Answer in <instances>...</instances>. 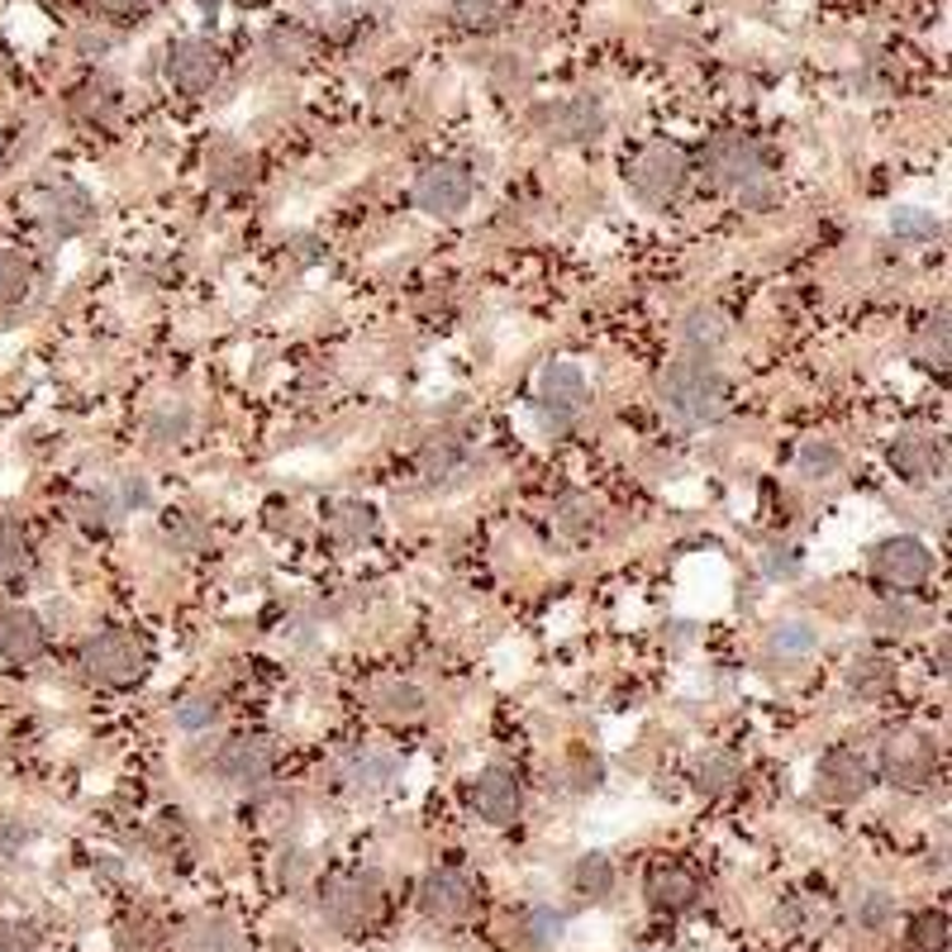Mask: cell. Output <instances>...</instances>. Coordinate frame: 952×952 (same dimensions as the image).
<instances>
[{"label":"cell","mask_w":952,"mask_h":952,"mask_svg":"<svg viewBox=\"0 0 952 952\" xmlns=\"http://www.w3.org/2000/svg\"><path fill=\"white\" fill-rule=\"evenodd\" d=\"M214 767L229 786L239 790H257L272 776V748L263 739H234L220 748V757H214Z\"/></svg>","instance_id":"cell-11"},{"label":"cell","mask_w":952,"mask_h":952,"mask_svg":"<svg viewBox=\"0 0 952 952\" xmlns=\"http://www.w3.org/2000/svg\"><path fill=\"white\" fill-rule=\"evenodd\" d=\"M890 229H896V239H919V243L943 234L939 214H933V210H919V206H905V210L890 214Z\"/></svg>","instance_id":"cell-25"},{"label":"cell","mask_w":952,"mask_h":952,"mask_svg":"<svg viewBox=\"0 0 952 952\" xmlns=\"http://www.w3.org/2000/svg\"><path fill=\"white\" fill-rule=\"evenodd\" d=\"M886 772L905 786H925L933 776V748L925 739H890L886 743Z\"/></svg>","instance_id":"cell-18"},{"label":"cell","mask_w":952,"mask_h":952,"mask_svg":"<svg viewBox=\"0 0 952 952\" xmlns=\"http://www.w3.org/2000/svg\"><path fill=\"white\" fill-rule=\"evenodd\" d=\"M910 939H915L919 952H943L948 948V915L943 910H925V915L915 919Z\"/></svg>","instance_id":"cell-28"},{"label":"cell","mask_w":952,"mask_h":952,"mask_svg":"<svg viewBox=\"0 0 952 952\" xmlns=\"http://www.w3.org/2000/svg\"><path fill=\"white\" fill-rule=\"evenodd\" d=\"M357 776H363L367 786H386L396 776V757L391 753H377V757H363L357 762Z\"/></svg>","instance_id":"cell-40"},{"label":"cell","mask_w":952,"mask_h":952,"mask_svg":"<svg viewBox=\"0 0 952 952\" xmlns=\"http://www.w3.org/2000/svg\"><path fill=\"white\" fill-rule=\"evenodd\" d=\"M148 500H153L148 481H143V476H124V481H120V505H124V510H143Z\"/></svg>","instance_id":"cell-41"},{"label":"cell","mask_w":952,"mask_h":952,"mask_svg":"<svg viewBox=\"0 0 952 952\" xmlns=\"http://www.w3.org/2000/svg\"><path fill=\"white\" fill-rule=\"evenodd\" d=\"M339 533L348 543L367 539V533H372V510H367V505H343V510H339Z\"/></svg>","instance_id":"cell-39"},{"label":"cell","mask_w":952,"mask_h":952,"mask_svg":"<svg viewBox=\"0 0 952 952\" xmlns=\"http://www.w3.org/2000/svg\"><path fill=\"white\" fill-rule=\"evenodd\" d=\"M562 925H567V919H562L557 910H533L529 915V943L533 948H553L562 939Z\"/></svg>","instance_id":"cell-36"},{"label":"cell","mask_w":952,"mask_h":952,"mask_svg":"<svg viewBox=\"0 0 952 952\" xmlns=\"http://www.w3.org/2000/svg\"><path fill=\"white\" fill-rule=\"evenodd\" d=\"M424 710V696L414 686H391V690H381V715H391V719H414Z\"/></svg>","instance_id":"cell-33"},{"label":"cell","mask_w":952,"mask_h":952,"mask_svg":"<svg viewBox=\"0 0 952 952\" xmlns=\"http://www.w3.org/2000/svg\"><path fill=\"white\" fill-rule=\"evenodd\" d=\"M24 533L14 529V524H5V519H0V576H14L24 567Z\"/></svg>","instance_id":"cell-35"},{"label":"cell","mask_w":952,"mask_h":952,"mask_svg":"<svg viewBox=\"0 0 952 952\" xmlns=\"http://www.w3.org/2000/svg\"><path fill=\"white\" fill-rule=\"evenodd\" d=\"M839 463H843V453L833 449V443H824V439H810L800 449V472L805 476H833V472H839Z\"/></svg>","instance_id":"cell-29"},{"label":"cell","mask_w":952,"mask_h":952,"mask_svg":"<svg viewBox=\"0 0 952 952\" xmlns=\"http://www.w3.org/2000/svg\"><path fill=\"white\" fill-rule=\"evenodd\" d=\"M414 196H420V206L429 214H457L467 210L472 200V167L463 163H434L414 186Z\"/></svg>","instance_id":"cell-9"},{"label":"cell","mask_w":952,"mask_h":952,"mask_svg":"<svg viewBox=\"0 0 952 952\" xmlns=\"http://www.w3.org/2000/svg\"><path fill=\"white\" fill-rule=\"evenodd\" d=\"M29 286H34V267H29V257H20L14 248H0V310L20 306V300L29 296Z\"/></svg>","instance_id":"cell-20"},{"label":"cell","mask_w":952,"mask_h":952,"mask_svg":"<svg viewBox=\"0 0 952 952\" xmlns=\"http://www.w3.org/2000/svg\"><path fill=\"white\" fill-rule=\"evenodd\" d=\"M890 915H896V905H890L886 890H867V896H857V925L862 929H872V933L886 929Z\"/></svg>","instance_id":"cell-31"},{"label":"cell","mask_w":952,"mask_h":952,"mask_svg":"<svg viewBox=\"0 0 952 952\" xmlns=\"http://www.w3.org/2000/svg\"><path fill=\"white\" fill-rule=\"evenodd\" d=\"M586 406H590V386H586V372L582 367H576V363L543 367V377H539V414H543V424L553 429V434L572 429L586 414Z\"/></svg>","instance_id":"cell-2"},{"label":"cell","mask_w":952,"mask_h":952,"mask_svg":"<svg viewBox=\"0 0 952 952\" xmlns=\"http://www.w3.org/2000/svg\"><path fill=\"white\" fill-rule=\"evenodd\" d=\"M686 186V157L676 148H647L639 163H633V191H639L647 206H667V200Z\"/></svg>","instance_id":"cell-7"},{"label":"cell","mask_w":952,"mask_h":952,"mask_svg":"<svg viewBox=\"0 0 952 952\" xmlns=\"http://www.w3.org/2000/svg\"><path fill=\"white\" fill-rule=\"evenodd\" d=\"M567 533H582L586 529V505L582 500H562V519H557Z\"/></svg>","instance_id":"cell-43"},{"label":"cell","mask_w":952,"mask_h":952,"mask_svg":"<svg viewBox=\"0 0 952 952\" xmlns=\"http://www.w3.org/2000/svg\"><path fill=\"white\" fill-rule=\"evenodd\" d=\"M729 386L719 377V367L705 353L676 357V363L662 372V406H667L682 424H705L724 410Z\"/></svg>","instance_id":"cell-1"},{"label":"cell","mask_w":952,"mask_h":952,"mask_svg":"<svg viewBox=\"0 0 952 952\" xmlns=\"http://www.w3.org/2000/svg\"><path fill=\"white\" fill-rule=\"evenodd\" d=\"M472 900H476L472 882H467L463 872H453V867L429 872L424 886H420V905H424L429 919H467L472 915Z\"/></svg>","instance_id":"cell-14"},{"label":"cell","mask_w":952,"mask_h":952,"mask_svg":"<svg viewBox=\"0 0 952 952\" xmlns=\"http://www.w3.org/2000/svg\"><path fill=\"white\" fill-rule=\"evenodd\" d=\"M705 167H710V177L719 186H748V181H757V171H762V153H757V143H748L743 134H724V139L710 143Z\"/></svg>","instance_id":"cell-10"},{"label":"cell","mask_w":952,"mask_h":952,"mask_svg":"<svg viewBox=\"0 0 952 952\" xmlns=\"http://www.w3.org/2000/svg\"><path fill=\"white\" fill-rule=\"evenodd\" d=\"M100 10H110V14H129V10H139L143 0H96Z\"/></svg>","instance_id":"cell-44"},{"label":"cell","mask_w":952,"mask_h":952,"mask_svg":"<svg viewBox=\"0 0 952 952\" xmlns=\"http://www.w3.org/2000/svg\"><path fill=\"white\" fill-rule=\"evenodd\" d=\"M472 805L486 824H510L519 815V805H524V796H519V776L510 767H486L472 786Z\"/></svg>","instance_id":"cell-12"},{"label":"cell","mask_w":952,"mask_h":952,"mask_svg":"<svg viewBox=\"0 0 952 952\" xmlns=\"http://www.w3.org/2000/svg\"><path fill=\"white\" fill-rule=\"evenodd\" d=\"M0 153H5V129H0Z\"/></svg>","instance_id":"cell-45"},{"label":"cell","mask_w":952,"mask_h":952,"mask_svg":"<svg viewBox=\"0 0 952 952\" xmlns=\"http://www.w3.org/2000/svg\"><path fill=\"white\" fill-rule=\"evenodd\" d=\"M724 339H729V324H724V314H719V310H690L686 314V343L696 353L710 357Z\"/></svg>","instance_id":"cell-21"},{"label":"cell","mask_w":952,"mask_h":952,"mask_svg":"<svg viewBox=\"0 0 952 952\" xmlns=\"http://www.w3.org/2000/svg\"><path fill=\"white\" fill-rule=\"evenodd\" d=\"M463 467V449L457 443H434V449L424 453V476L429 481H443V476H453Z\"/></svg>","instance_id":"cell-34"},{"label":"cell","mask_w":952,"mask_h":952,"mask_svg":"<svg viewBox=\"0 0 952 952\" xmlns=\"http://www.w3.org/2000/svg\"><path fill=\"white\" fill-rule=\"evenodd\" d=\"M81 667H86V676H96V682H106V686H129L143 672V647H139L134 633H124V629H100L96 639L81 647Z\"/></svg>","instance_id":"cell-3"},{"label":"cell","mask_w":952,"mask_h":952,"mask_svg":"<svg viewBox=\"0 0 952 952\" xmlns=\"http://www.w3.org/2000/svg\"><path fill=\"white\" fill-rule=\"evenodd\" d=\"M819 647V629L805 624V619H786V624L772 629V653L776 657H810Z\"/></svg>","instance_id":"cell-22"},{"label":"cell","mask_w":952,"mask_h":952,"mask_svg":"<svg viewBox=\"0 0 952 952\" xmlns=\"http://www.w3.org/2000/svg\"><path fill=\"white\" fill-rule=\"evenodd\" d=\"M38 220H43L48 234L71 239V234H81V229H91L96 206H91V196H86L81 186H57V191H48L38 200Z\"/></svg>","instance_id":"cell-13"},{"label":"cell","mask_w":952,"mask_h":952,"mask_svg":"<svg viewBox=\"0 0 952 952\" xmlns=\"http://www.w3.org/2000/svg\"><path fill=\"white\" fill-rule=\"evenodd\" d=\"M572 882H576V890H582V896H590V900L610 896V886H615V867H610V857H605V853H586V857H576Z\"/></svg>","instance_id":"cell-23"},{"label":"cell","mask_w":952,"mask_h":952,"mask_svg":"<svg viewBox=\"0 0 952 952\" xmlns=\"http://www.w3.org/2000/svg\"><path fill=\"white\" fill-rule=\"evenodd\" d=\"M214 719H220V700L206 696V690H196V696H186L177 705V729H186V733H206Z\"/></svg>","instance_id":"cell-26"},{"label":"cell","mask_w":952,"mask_h":952,"mask_svg":"<svg viewBox=\"0 0 952 952\" xmlns=\"http://www.w3.org/2000/svg\"><path fill=\"white\" fill-rule=\"evenodd\" d=\"M848 686L853 690H886L890 686V667L882 657H857L853 667H848Z\"/></svg>","instance_id":"cell-30"},{"label":"cell","mask_w":952,"mask_h":952,"mask_svg":"<svg viewBox=\"0 0 952 952\" xmlns=\"http://www.w3.org/2000/svg\"><path fill=\"white\" fill-rule=\"evenodd\" d=\"M948 463L943 443L933 434H900L890 443V467H896L905 481H929V476H939Z\"/></svg>","instance_id":"cell-15"},{"label":"cell","mask_w":952,"mask_h":952,"mask_svg":"<svg viewBox=\"0 0 952 952\" xmlns=\"http://www.w3.org/2000/svg\"><path fill=\"white\" fill-rule=\"evenodd\" d=\"M733 782H739V757L733 753H710L696 767V786L700 790H729Z\"/></svg>","instance_id":"cell-27"},{"label":"cell","mask_w":952,"mask_h":952,"mask_svg":"<svg viewBox=\"0 0 952 952\" xmlns=\"http://www.w3.org/2000/svg\"><path fill=\"white\" fill-rule=\"evenodd\" d=\"M510 0H453V14L463 24H500Z\"/></svg>","instance_id":"cell-32"},{"label":"cell","mask_w":952,"mask_h":952,"mask_svg":"<svg viewBox=\"0 0 952 952\" xmlns=\"http://www.w3.org/2000/svg\"><path fill=\"white\" fill-rule=\"evenodd\" d=\"M329 915L339 919V925H363V919H372L377 915V882L372 876H353V882H343V886H334L329 890Z\"/></svg>","instance_id":"cell-17"},{"label":"cell","mask_w":952,"mask_h":952,"mask_svg":"<svg viewBox=\"0 0 952 952\" xmlns=\"http://www.w3.org/2000/svg\"><path fill=\"white\" fill-rule=\"evenodd\" d=\"M696 896H700V882H696L690 872H682V867L657 872L653 886H647V900H653V910H662V915L690 910V905H696Z\"/></svg>","instance_id":"cell-19"},{"label":"cell","mask_w":952,"mask_h":952,"mask_svg":"<svg viewBox=\"0 0 952 952\" xmlns=\"http://www.w3.org/2000/svg\"><path fill=\"white\" fill-rule=\"evenodd\" d=\"M872 562L890 586H919L933 572V547L915 533H896V539H882L872 547Z\"/></svg>","instance_id":"cell-4"},{"label":"cell","mask_w":952,"mask_h":952,"mask_svg":"<svg viewBox=\"0 0 952 952\" xmlns=\"http://www.w3.org/2000/svg\"><path fill=\"white\" fill-rule=\"evenodd\" d=\"M186 948L191 952H229V929L200 919V925H191V933H186Z\"/></svg>","instance_id":"cell-37"},{"label":"cell","mask_w":952,"mask_h":952,"mask_svg":"<svg viewBox=\"0 0 952 952\" xmlns=\"http://www.w3.org/2000/svg\"><path fill=\"white\" fill-rule=\"evenodd\" d=\"M186 429H191V410H186L181 400H163V406L148 414V439H157V443H181Z\"/></svg>","instance_id":"cell-24"},{"label":"cell","mask_w":952,"mask_h":952,"mask_svg":"<svg viewBox=\"0 0 952 952\" xmlns=\"http://www.w3.org/2000/svg\"><path fill=\"white\" fill-rule=\"evenodd\" d=\"M815 782H819V796H829V800L848 805V800H862V796H867V786H872V767L853 753V748H833V753L819 757Z\"/></svg>","instance_id":"cell-8"},{"label":"cell","mask_w":952,"mask_h":952,"mask_svg":"<svg viewBox=\"0 0 952 952\" xmlns=\"http://www.w3.org/2000/svg\"><path fill=\"white\" fill-rule=\"evenodd\" d=\"M539 124L547 129L553 143H590L605 134V106L596 96H567L557 106H547L539 114Z\"/></svg>","instance_id":"cell-5"},{"label":"cell","mask_w":952,"mask_h":952,"mask_svg":"<svg viewBox=\"0 0 952 952\" xmlns=\"http://www.w3.org/2000/svg\"><path fill=\"white\" fill-rule=\"evenodd\" d=\"M0 657L14 662V667H29V662L43 657V624L29 610L0 615Z\"/></svg>","instance_id":"cell-16"},{"label":"cell","mask_w":952,"mask_h":952,"mask_svg":"<svg viewBox=\"0 0 952 952\" xmlns=\"http://www.w3.org/2000/svg\"><path fill=\"white\" fill-rule=\"evenodd\" d=\"M214 77H220V57H214L206 38H181L167 48V81L181 96H206Z\"/></svg>","instance_id":"cell-6"},{"label":"cell","mask_w":952,"mask_h":952,"mask_svg":"<svg viewBox=\"0 0 952 952\" xmlns=\"http://www.w3.org/2000/svg\"><path fill=\"white\" fill-rule=\"evenodd\" d=\"M0 952H34V939L20 925H0Z\"/></svg>","instance_id":"cell-42"},{"label":"cell","mask_w":952,"mask_h":952,"mask_svg":"<svg viewBox=\"0 0 952 952\" xmlns=\"http://www.w3.org/2000/svg\"><path fill=\"white\" fill-rule=\"evenodd\" d=\"M762 567H767V576H800V553L796 547H786V543H772L767 553H762Z\"/></svg>","instance_id":"cell-38"}]
</instances>
